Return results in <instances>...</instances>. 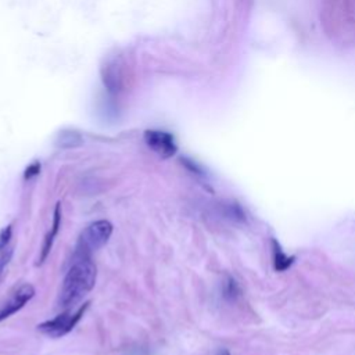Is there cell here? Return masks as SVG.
Returning a JSON list of instances; mask_svg holds the SVG:
<instances>
[{
  "label": "cell",
  "instance_id": "cell-1",
  "mask_svg": "<svg viewBox=\"0 0 355 355\" xmlns=\"http://www.w3.org/2000/svg\"><path fill=\"white\" fill-rule=\"evenodd\" d=\"M96 278L97 270L92 263V258L77 260L63 281L57 305L67 310L78 304L89 292H92Z\"/></svg>",
  "mask_w": 355,
  "mask_h": 355
},
{
  "label": "cell",
  "instance_id": "cell-2",
  "mask_svg": "<svg viewBox=\"0 0 355 355\" xmlns=\"http://www.w3.org/2000/svg\"><path fill=\"white\" fill-rule=\"evenodd\" d=\"M111 234H112L111 222L105 219H100L89 223L79 234L74 260L77 261L82 258H90L92 253L101 249L110 241Z\"/></svg>",
  "mask_w": 355,
  "mask_h": 355
},
{
  "label": "cell",
  "instance_id": "cell-3",
  "mask_svg": "<svg viewBox=\"0 0 355 355\" xmlns=\"http://www.w3.org/2000/svg\"><path fill=\"white\" fill-rule=\"evenodd\" d=\"M89 304L90 303L88 301V303L79 305L75 311H65L53 319L42 322L41 325H38V330L52 338H59V337L68 334L77 326V323L82 319L83 314L89 308Z\"/></svg>",
  "mask_w": 355,
  "mask_h": 355
},
{
  "label": "cell",
  "instance_id": "cell-4",
  "mask_svg": "<svg viewBox=\"0 0 355 355\" xmlns=\"http://www.w3.org/2000/svg\"><path fill=\"white\" fill-rule=\"evenodd\" d=\"M35 296V287L30 283L20 286L17 290L12 293V296L3 303L0 304V322L10 318L16 312H19L27 303H30Z\"/></svg>",
  "mask_w": 355,
  "mask_h": 355
},
{
  "label": "cell",
  "instance_id": "cell-5",
  "mask_svg": "<svg viewBox=\"0 0 355 355\" xmlns=\"http://www.w3.org/2000/svg\"><path fill=\"white\" fill-rule=\"evenodd\" d=\"M145 142L161 159H171L178 150L174 136L164 131H146Z\"/></svg>",
  "mask_w": 355,
  "mask_h": 355
},
{
  "label": "cell",
  "instance_id": "cell-6",
  "mask_svg": "<svg viewBox=\"0 0 355 355\" xmlns=\"http://www.w3.org/2000/svg\"><path fill=\"white\" fill-rule=\"evenodd\" d=\"M60 225H61V205H60V203H57L56 208H54V215H53V225L50 227V232L46 234V238L43 241L38 265H42L46 261L48 256L50 254L53 243H54V239H56V236H57V233L60 230Z\"/></svg>",
  "mask_w": 355,
  "mask_h": 355
},
{
  "label": "cell",
  "instance_id": "cell-7",
  "mask_svg": "<svg viewBox=\"0 0 355 355\" xmlns=\"http://www.w3.org/2000/svg\"><path fill=\"white\" fill-rule=\"evenodd\" d=\"M271 246H272V257H274V267H275V271L278 272H283L286 270H289L293 263H294V257L292 256H287L282 246L279 245V242L276 239H272L271 241Z\"/></svg>",
  "mask_w": 355,
  "mask_h": 355
},
{
  "label": "cell",
  "instance_id": "cell-8",
  "mask_svg": "<svg viewBox=\"0 0 355 355\" xmlns=\"http://www.w3.org/2000/svg\"><path fill=\"white\" fill-rule=\"evenodd\" d=\"M222 296L226 301H236L242 296V289L239 283L232 276H226L222 282Z\"/></svg>",
  "mask_w": 355,
  "mask_h": 355
},
{
  "label": "cell",
  "instance_id": "cell-9",
  "mask_svg": "<svg viewBox=\"0 0 355 355\" xmlns=\"http://www.w3.org/2000/svg\"><path fill=\"white\" fill-rule=\"evenodd\" d=\"M81 143H82V138L79 136L78 132H74V131H64L63 134H60V138L57 139V145L63 149L77 148Z\"/></svg>",
  "mask_w": 355,
  "mask_h": 355
},
{
  "label": "cell",
  "instance_id": "cell-10",
  "mask_svg": "<svg viewBox=\"0 0 355 355\" xmlns=\"http://www.w3.org/2000/svg\"><path fill=\"white\" fill-rule=\"evenodd\" d=\"M226 215L234 221H246V214L239 204H229L226 207Z\"/></svg>",
  "mask_w": 355,
  "mask_h": 355
},
{
  "label": "cell",
  "instance_id": "cell-11",
  "mask_svg": "<svg viewBox=\"0 0 355 355\" xmlns=\"http://www.w3.org/2000/svg\"><path fill=\"white\" fill-rule=\"evenodd\" d=\"M12 234H13V226L12 225H8L2 230H0V253L9 247V243L12 241Z\"/></svg>",
  "mask_w": 355,
  "mask_h": 355
},
{
  "label": "cell",
  "instance_id": "cell-12",
  "mask_svg": "<svg viewBox=\"0 0 355 355\" xmlns=\"http://www.w3.org/2000/svg\"><path fill=\"white\" fill-rule=\"evenodd\" d=\"M39 174H41V163H39V161H35V163H32L31 165L27 167V170H26V172H24V179H26V181H30V179L38 176Z\"/></svg>",
  "mask_w": 355,
  "mask_h": 355
},
{
  "label": "cell",
  "instance_id": "cell-13",
  "mask_svg": "<svg viewBox=\"0 0 355 355\" xmlns=\"http://www.w3.org/2000/svg\"><path fill=\"white\" fill-rule=\"evenodd\" d=\"M216 355H230V352L227 349H219Z\"/></svg>",
  "mask_w": 355,
  "mask_h": 355
}]
</instances>
